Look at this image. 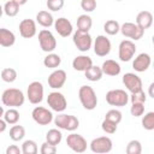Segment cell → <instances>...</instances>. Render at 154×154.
Returning a JSON list of instances; mask_svg holds the SVG:
<instances>
[{"label": "cell", "mask_w": 154, "mask_h": 154, "mask_svg": "<svg viewBox=\"0 0 154 154\" xmlns=\"http://www.w3.org/2000/svg\"><path fill=\"white\" fill-rule=\"evenodd\" d=\"M1 101H2L4 106L17 108V107L23 106V103L25 101V96L20 89L8 88V89L4 90L2 95H1Z\"/></svg>", "instance_id": "cell-1"}, {"label": "cell", "mask_w": 154, "mask_h": 154, "mask_svg": "<svg viewBox=\"0 0 154 154\" xmlns=\"http://www.w3.org/2000/svg\"><path fill=\"white\" fill-rule=\"evenodd\" d=\"M78 97L83 108L93 111L97 106V96L95 90L90 85H82L78 90Z\"/></svg>", "instance_id": "cell-2"}, {"label": "cell", "mask_w": 154, "mask_h": 154, "mask_svg": "<svg viewBox=\"0 0 154 154\" xmlns=\"http://www.w3.org/2000/svg\"><path fill=\"white\" fill-rule=\"evenodd\" d=\"M54 120V124L57 125L58 129H61V130H67V131H75L78 129L79 126V120L77 117L72 116V114H65V113H61L55 116V118L53 119Z\"/></svg>", "instance_id": "cell-3"}, {"label": "cell", "mask_w": 154, "mask_h": 154, "mask_svg": "<svg viewBox=\"0 0 154 154\" xmlns=\"http://www.w3.org/2000/svg\"><path fill=\"white\" fill-rule=\"evenodd\" d=\"M106 102L109 106L123 107L129 102V95L123 89H112L106 93Z\"/></svg>", "instance_id": "cell-4"}, {"label": "cell", "mask_w": 154, "mask_h": 154, "mask_svg": "<svg viewBox=\"0 0 154 154\" xmlns=\"http://www.w3.org/2000/svg\"><path fill=\"white\" fill-rule=\"evenodd\" d=\"M73 45L76 48L81 52H88L91 46H93V38L88 31H82V30H76L72 36Z\"/></svg>", "instance_id": "cell-5"}, {"label": "cell", "mask_w": 154, "mask_h": 154, "mask_svg": "<svg viewBox=\"0 0 154 154\" xmlns=\"http://www.w3.org/2000/svg\"><path fill=\"white\" fill-rule=\"evenodd\" d=\"M38 43L41 49L46 53H52L57 48V40L48 29H42L38 32Z\"/></svg>", "instance_id": "cell-6"}, {"label": "cell", "mask_w": 154, "mask_h": 154, "mask_svg": "<svg viewBox=\"0 0 154 154\" xmlns=\"http://www.w3.org/2000/svg\"><path fill=\"white\" fill-rule=\"evenodd\" d=\"M43 84L38 81H34L28 85L26 89V97L30 103L32 105H38L43 100Z\"/></svg>", "instance_id": "cell-7"}, {"label": "cell", "mask_w": 154, "mask_h": 154, "mask_svg": "<svg viewBox=\"0 0 154 154\" xmlns=\"http://www.w3.org/2000/svg\"><path fill=\"white\" fill-rule=\"evenodd\" d=\"M90 150L93 153H96V154H105V153H109L113 148V142L109 137L107 136H100V137H96L94 138L90 144Z\"/></svg>", "instance_id": "cell-8"}, {"label": "cell", "mask_w": 154, "mask_h": 154, "mask_svg": "<svg viewBox=\"0 0 154 154\" xmlns=\"http://www.w3.org/2000/svg\"><path fill=\"white\" fill-rule=\"evenodd\" d=\"M47 103L51 107L52 111L54 112H64L67 107V101L66 97L64 96V94L59 93V91H52L48 94L47 96Z\"/></svg>", "instance_id": "cell-9"}, {"label": "cell", "mask_w": 154, "mask_h": 154, "mask_svg": "<svg viewBox=\"0 0 154 154\" xmlns=\"http://www.w3.org/2000/svg\"><path fill=\"white\" fill-rule=\"evenodd\" d=\"M119 31L123 34V36L130 38L131 41H137V40L142 38V36L144 34V30L141 29L136 23H132V22H125L124 24H122Z\"/></svg>", "instance_id": "cell-10"}, {"label": "cell", "mask_w": 154, "mask_h": 154, "mask_svg": "<svg viewBox=\"0 0 154 154\" xmlns=\"http://www.w3.org/2000/svg\"><path fill=\"white\" fill-rule=\"evenodd\" d=\"M66 144L75 153H84L87 150V147H88L87 140L82 135H78L75 132L70 134L66 137Z\"/></svg>", "instance_id": "cell-11"}, {"label": "cell", "mask_w": 154, "mask_h": 154, "mask_svg": "<svg viewBox=\"0 0 154 154\" xmlns=\"http://www.w3.org/2000/svg\"><path fill=\"white\" fill-rule=\"evenodd\" d=\"M136 53V45L131 40H123L119 43L118 48V57L120 61H130Z\"/></svg>", "instance_id": "cell-12"}, {"label": "cell", "mask_w": 154, "mask_h": 154, "mask_svg": "<svg viewBox=\"0 0 154 154\" xmlns=\"http://www.w3.org/2000/svg\"><path fill=\"white\" fill-rule=\"evenodd\" d=\"M31 117H32L34 122L38 125H48L53 120L52 111H49L48 108L42 107V106H36L31 112Z\"/></svg>", "instance_id": "cell-13"}, {"label": "cell", "mask_w": 154, "mask_h": 154, "mask_svg": "<svg viewBox=\"0 0 154 154\" xmlns=\"http://www.w3.org/2000/svg\"><path fill=\"white\" fill-rule=\"evenodd\" d=\"M112 48L109 38H107L105 35H99L96 36L94 41V53L97 57H106L109 54Z\"/></svg>", "instance_id": "cell-14"}, {"label": "cell", "mask_w": 154, "mask_h": 154, "mask_svg": "<svg viewBox=\"0 0 154 154\" xmlns=\"http://www.w3.org/2000/svg\"><path fill=\"white\" fill-rule=\"evenodd\" d=\"M123 84L126 87V89L130 93H136L140 90H143L142 87V79L140 76H137L134 72H128L123 76Z\"/></svg>", "instance_id": "cell-15"}, {"label": "cell", "mask_w": 154, "mask_h": 154, "mask_svg": "<svg viewBox=\"0 0 154 154\" xmlns=\"http://www.w3.org/2000/svg\"><path fill=\"white\" fill-rule=\"evenodd\" d=\"M66 72L61 69H57L54 70L49 76H48V85L52 88V89H60L61 87H64L65 82H66Z\"/></svg>", "instance_id": "cell-16"}, {"label": "cell", "mask_w": 154, "mask_h": 154, "mask_svg": "<svg viewBox=\"0 0 154 154\" xmlns=\"http://www.w3.org/2000/svg\"><path fill=\"white\" fill-rule=\"evenodd\" d=\"M36 32H37V28H36V22L34 19L26 18L19 23V34L22 37L31 38L36 35Z\"/></svg>", "instance_id": "cell-17"}, {"label": "cell", "mask_w": 154, "mask_h": 154, "mask_svg": "<svg viewBox=\"0 0 154 154\" xmlns=\"http://www.w3.org/2000/svg\"><path fill=\"white\" fill-rule=\"evenodd\" d=\"M54 29L55 31L61 36V37H67L72 34L73 31V26H72V23L67 19V18H64V17H60L58 19L54 20Z\"/></svg>", "instance_id": "cell-18"}, {"label": "cell", "mask_w": 154, "mask_h": 154, "mask_svg": "<svg viewBox=\"0 0 154 154\" xmlns=\"http://www.w3.org/2000/svg\"><path fill=\"white\" fill-rule=\"evenodd\" d=\"M150 64H152L150 55L148 53H141L132 61V67L137 72H144V71H147L149 69Z\"/></svg>", "instance_id": "cell-19"}, {"label": "cell", "mask_w": 154, "mask_h": 154, "mask_svg": "<svg viewBox=\"0 0 154 154\" xmlns=\"http://www.w3.org/2000/svg\"><path fill=\"white\" fill-rule=\"evenodd\" d=\"M101 70H102V73L103 75L116 77V76H118L120 73L122 67H120V65H119L118 61H116L113 59H107V60H105L102 63Z\"/></svg>", "instance_id": "cell-20"}, {"label": "cell", "mask_w": 154, "mask_h": 154, "mask_svg": "<svg viewBox=\"0 0 154 154\" xmlns=\"http://www.w3.org/2000/svg\"><path fill=\"white\" fill-rule=\"evenodd\" d=\"M91 65H93V60H91V58L88 57V55H77V57L72 60V67H73L76 71L84 72V71L88 70Z\"/></svg>", "instance_id": "cell-21"}, {"label": "cell", "mask_w": 154, "mask_h": 154, "mask_svg": "<svg viewBox=\"0 0 154 154\" xmlns=\"http://www.w3.org/2000/svg\"><path fill=\"white\" fill-rule=\"evenodd\" d=\"M141 29L146 30L149 29L153 24V14L149 11H141L136 16V22H135Z\"/></svg>", "instance_id": "cell-22"}, {"label": "cell", "mask_w": 154, "mask_h": 154, "mask_svg": "<svg viewBox=\"0 0 154 154\" xmlns=\"http://www.w3.org/2000/svg\"><path fill=\"white\" fill-rule=\"evenodd\" d=\"M16 42V35L6 29V28H0V46L2 47H11Z\"/></svg>", "instance_id": "cell-23"}, {"label": "cell", "mask_w": 154, "mask_h": 154, "mask_svg": "<svg viewBox=\"0 0 154 154\" xmlns=\"http://www.w3.org/2000/svg\"><path fill=\"white\" fill-rule=\"evenodd\" d=\"M36 23H38L43 28H49L54 24V18L51 12L48 11H40L36 14Z\"/></svg>", "instance_id": "cell-24"}, {"label": "cell", "mask_w": 154, "mask_h": 154, "mask_svg": "<svg viewBox=\"0 0 154 154\" xmlns=\"http://www.w3.org/2000/svg\"><path fill=\"white\" fill-rule=\"evenodd\" d=\"M61 64V58L60 55L55 54V53H48L45 58H43V65L48 69H58Z\"/></svg>", "instance_id": "cell-25"}, {"label": "cell", "mask_w": 154, "mask_h": 154, "mask_svg": "<svg viewBox=\"0 0 154 154\" xmlns=\"http://www.w3.org/2000/svg\"><path fill=\"white\" fill-rule=\"evenodd\" d=\"M84 75H85V78L90 82H97L102 78L103 73H102V70L101 67L99 66H95V65H91L88 70L84 71Z\"/></svg>", "instance_id": "cell-26"}, {"label": "cell", "mask_w": 154, "mask_h": 154, "mask_svg": "<svg viewBox=\"0 0 154 154\" xmlns=\"http://www.w3.org/2000/svg\"><path fill=\"white\" fill-rule=\"evenodd\" d=\"M91 25H93V19L89 14L84 13V14L78 16V18H77V30L89 32V30L91 29Z\"/></svg>", "instance_id": "cell-27"}, {"label": "cell", "mask_w": 154, "mask_h": 154, "mask_svg": "<svg viewBox=\"0 0 154 154\" xmlns=\"http://www.w3.org/2000/svg\"><path fill=\"white\" fill-rule=\"evenodd\" d=\"M61 140H63V134L58 129H51L46 134V142L53 146H58L61 142Z\"/></svg>", "instance_id": "cell-28"}, {"label": "cell", "mask_w": 154, "mask_h": 154, "mask_svg": "<svg viewBox=\"0 0 154 154\" xmlns=\"http://www.w3.org/2000/svg\"><path fill=\"white\" fill-rule=\"evenodd\" d=\"M25 136V129L22 125H16L13 124V126L10 129V138L14 142L22 141Z\"/></svg>", "instance_id": "cell-29"}, {"label": "cell", "mask_w": 154, "mask_h": 154, "mask_svg": "<svg viewBox=\"0 0 154 154\" xmlns=\"http://www.w3.org/2000/svg\"><path fill=\"white\" fill-rule=\"evenodd\" d=\"M4 119L7 124L10 125H13V124H17L18 120H19V112L17 108L14 107H10L7 111H5L4 113Z\"/></svg>", "instance_id": "cell-30"}, {"label": "cell", "mask_w": 154, "mask_h": 154, "mask_svg": "<svg viewBox=\"0 0 154 154\" xmlns=\"http://www.w3.org/2000/svg\"><path fill=\"white\" fill-rule=\"evenodd\" d=\"M2 7H4V13L7 17H16L19 12V5L12 0L5 2V5Z\"/></svg>", "instance_id": "cell-31"}, {"label": "cell", "mask_w": 154, "mask_h": 154, "mask_svg": "<svg viewBox=\"0 0 154 154\" xmlns=\"http://www.w3.org/2000/svg\"><path fill=\"white\" fill-rule=\"evenodd\" d=\"M103 30L108 35H117L120 30V24L116 19H108L103 24Z\"/></svg>", "instance_id": "cell-32"}, {"label": "cell", "mask_w": 154, "mask_h": 154, "mask_svg": "<svg viewBox=\"0 0 154 154\" xmlns=\"http://www.w3.org/2000/svg\"><path fill=\"white\" fill-rule=\"evenodd\" d=\"M1 79L6 83H13L17 79V71L13 67H6L1 71Z\"/></svg>", "instance_id": "cell-33"}, {"label": "cell", "mask_w": 154, "mask_h": 154, "mask_svg": "<svg viewBox=\"0 0 154 154\" xmlns=\"http://www.w3.org/2000/svg\"><path fill=\"white\" fill-rule=\"evenodd\" d=\"M22 153L23 154H36L38 148H37V143L34 140H26L23 142L22 144Z\"/></svg>", "instance_id": "cell-34"}, {"label": "cell", "mask_w": 154, "mask_h": 154, "mask_svg": "<svg viewBox=\"0 0 154 154\" xmlns=\"http://www.w3.org/2000/svg\"><path fill=\"white\" fill-rule=\"evenodd\" d=\"M142 126L148 131L154 130V112H147L142 117Z\"/></svg>", "instance_id": "cell-35"}, {"label": "cell", "mask_w": 154, "mask_h": 154, "mask_svg": "<svg viewBox=\"0 0 154 154\" xmlns=\"http://www.w3.org/2000/svg\"><path fill=\"white\" fill-rule=\"evenodd\" d=\"M125 152L128 154H141L142 153V144H141V142L137 141V140H131L128 143Z\"/></svg>", "instance_id": "cell-36"}, {"label": "cell", "mask_w": 154, "mask_h": 154, "mask_svg": "<svg viewBox=\"0 0 154 154\" xmlns=\"http://www.w3.org/2000/svg\"><path fill=\"white\" fill-rule=\"evenodd\" d=\"M122 118H123L122 112L118 111V109H116V108L107 111L106 114H105V119L111 120V122H113V123H116V124H119V123L122 122Z\"/></svg>", "instance_id": "cell-37"}, {"label": "cell", "mask_w": 154, "mask_h": 154, "mask_svg": "<svg viewBox=\"0 0 154 154\" xmlns=\"http://www.w3.org/2000/svg\"><path fill=\"white\" fill-rule=\"evenodd\" d=\"M129 100L131 101V103H146L147 95L143 90H140L136 93H131V95L129 96Z\"/></svg>", "instance_id": "cell-38"}, {"label": "cell", "mask_w": 154, "mask_h": 154, "mask_svg": "<svg viewBox=\"0 0 154 154\" xmlns=\"http://www.w3.org/2000/svg\"><path fill=\"white\" fill-rule=\"evenodd\" d=\"M117 126H118V124H116L111 120H107V119H103L101 123V129L103 130V132L109 134V135H112L117 131Z\"/></svg>", "instance_id": "cell-39"}, {"label": "cell", "mask_w": 154, "mask_h": 154, "mask_svg": "<svg viewBox=\"0 0 154 154\" xmlns=\"http://www.w3.org/2000/svg\"><path fill=\"white\" fill-rule=\"evenodd\" d=\"M64 4H65V0H47L46 1L47 8L49 11H53V12L60 11L64 7Z\"/></svg>", "instance_id": "cell-40"}, {"label": "cell", "mask_w": 154, "mask_h": 154, "mask_svg": "<svg viewBox=\"0 0 154 154\" xmlns=\"http://www.w3.org/2000/svg\"><path fill=\"white\" fill-rule=\"evenodd\" d=\"M81 7L87 13L93 12L96 8V0H81Z\"/></svg>", "instance_id": "cell-41"}, {"label": "cell", "mask_w": 154, "mask_h": 154, "mask_svg": "<svg viewBox=\"0 0 154 154\" xmlns=\"http://www.w3.org/2000/svg\"><path fill=\"white\" fill-rule=\"evenodd\" d=\"M130 113L134 117H141L144 113V103H131Z\"/></svg>", "instance_id": "cell-42"}, {"label": "cell", "mask_w": 154, "mask_h": 154, "mask_svg": "<svg viewBox=\"0 0 154 154\" xmlns=\"http://www.w3.org/2000/svg\"><path fill=\"white\" fill-rule=\"evenodd\" d=\"M40 152H41V154H54V153H57V146H53L48 142H43L41 144Z\"/></svg>", "instance_id": "cell-43"}, {"label": "cell", "mask_w": 154, "mask_h": 154, "mask_svg": "<svg viewBox=\"0 0 154 154\" xmlns=\"http://www.w3.org/2000/svg\"><path fill=\"white\" fill-rule=\"evenodd\" d=\"M20 153H22V149L16 144H11L6 148V154H20Z\"/></svg>", "instance_id": "cell-44"}, {"label": "cell", "mask_w": 154, "mask_h": 154, "mask_svg": "<svg viewBox=\"0 0 154 154\" xmlns=\"http://www.w3.org/2000/svg\"><path fill=\"white\" fill-rule=\"evenodd\" d=\"M6 129H7V123L5 122V119L0 118V134H1V132H4Z\"/></svg>", "instance_id": "cell-45"}, {"label": "cell", "mask_w": 154, "mask_h": 154, "mask_svg": "<svg viewBox=\"0 0 154 154\" xmlns=\"http://www.w3.org/2000/svg\"><path fill=\"white\" fill-rule=\"evenodd\" d=\"M153 87H154V83H150V85H149V96H150V97H154V94H153Z\"/></svg>", "instance_id": "cell-46"}, {"label": "cell", "mask_w": 154, "mask_h": 154, "mask_svg": "<svg viewBox=\"0 0 154 154\" xmlns=\"http://www.w3.org/2000/svg\"><path fill=\"white\" fill-rule=\"evenodd\" d=\"M12 1H14V2H17L19 6H22V5L26 4V1H28V0H12Z\"/></svg>", "instance_id": "cell-47"}, {"label": "cell", "mask_w": 154, "mask_h": 154, "mask_svg": "<svg viewBox=\"0 0 154 154\" xmlns=\"http://www.w3.org/2000/svg\"><path fill=\"white\" fill-rule=\"evenodd\" d=\"M4 113H5L4 107H2V106H0V118H2V117H4Z\"/></svg>", "instance_id": "cell-48"}, {"label": "cell", "mask_w": 154, "mask_h": 154, "mask_svg": "<svg viewBox=\"0 0 154 154\" xmlns=\"http://www.w3.org/2000/svg\"><path fill=\"white\" fill-rule=\"evenodd\" d=\"M2 13H4V7H2L1 5H0V17L2 16Z\"/></svg>", "instance_id": "cell-49"}, {"label": "cell", "mask_w": 154, "mask_h": 154, "mask_svg": "<svg viewBox=\"0 0 154 154\" xmlns=\"http://www.w3.org/2000/svg\"><path fill=\"white\" fill-rule=\"evenodd\" d=\"M116 1H122V0H116Z\"/></svg>", "instance_id": "cell-50"}]
</instances>
